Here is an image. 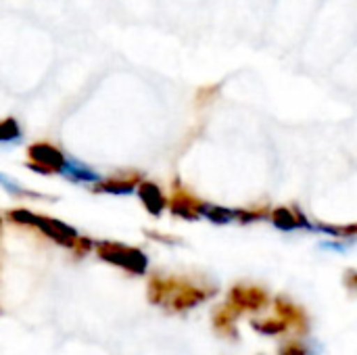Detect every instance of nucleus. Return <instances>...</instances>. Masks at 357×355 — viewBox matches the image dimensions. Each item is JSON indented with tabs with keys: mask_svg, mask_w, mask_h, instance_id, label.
<instances>
[{
	"mask_svg": "<svg viewBox=\"0 0 357 355\" xmlns=\"http://www.w3.org/2000/svg\"><path fill=\"white\" fill-rule=\"evenodd\" d=\"M199 213H201V218H205V220H209L213 224H220V226L236 222V209L213 205V203H205V201H201Z\"/></svg>",
	"mask_w": 357,
	"mask_h": 355,
	"instance_id": "obj_11",
	"label": "nucleus"
},
{
	"mask_svg": "<svg viewBox=\"0 0 357 355\" xmlns=\"http://www.w3.org/2000/svg\"><path fill=\"white\" fill-rule=\"evenodd\" d=\"M8 220H13L15 224H23V226L38 228L44 236H48L50 241H54L56 245L67 247V249H73L75 243H77V239H79V234L71 226H67V224H63L59 220H52V218L36 216L31 211H25V209H13V211H8Z\"/></svg>",
	"mask_w": 357,
	"mask_h": 355,
	"instance_id": "obj_2",
	"label": "nucleus"
},
{
	"mask_svg": "<svg viewBox=\"0 0 357 355\" xmlns=\"http://www.w3.org/2000/svg\"><path fill=\"white\" fill-rule=\"evenodd\" d=\"M278 355H316L312 354V349L307 345H301V343H284L280 345Z\"/></svg>",
	"mask_w": 357,
	"mask_h": 355,
	"instance_id": "obj_17",
	"label": "nucleus"
},
{
	"mask_svg": "<svg viewBox=\"0 0 357 355\" xmlns=\"http://www.w3.org/2000/svg\"><path fill=\"white\" fill-rule=\"evenodd\" d=\"M209 297V291L195 287L184 280L176 278H159L155 276L149 282V299L155 305L174 310V312H186L197 305H201Z\"/></svg>",
	"mask_w": 357,
	"mask_h": 355,
	"instance_id": "obj_1",
	"label": "nucleus"
},
{
	"mask_svg": "<svg viewBox=\"0 0 357 355\" xmlns=\"http://www.w3.org/2000/svg\"><path fill=\"white\" fill-rule=\"evenodd\" d=\"M270 218V207H251V209H236V222L238 224H253Z\"/></svg>",
	"mask_w": 357,
	"mask_h": 355,
	"instance_id": "obj_15",
	"label": "nucleus"
},
{
	"mask_svg": "<svg viewBox=\"0 0 357 355\" xmlns=\"http://www.w3.org/2000/svg\"><path fill=\"white\" fill-rule=\"evenodd\" d=\"M136 192H138L142 205L146 207V211L153 213L155 218H159L165 211L167 199H165V195L161 192V188L157 184H153V182H140L138 188H136Z\"/></svg>",
	"mask_w": 357,
	"mask_h": 355,
	"instance_id": "obj_10",
	"label": "nucleus"
},
{
	"mask_svg": "<svg viewBox=\"0 0 357 355\" xmlns=\"http://www.w3.org/2000/svg\"><path fill=\"white\" fill-rule=\"evenodd\" d=\"M142 182V176L136 172L130 174H121V176H113L109 180H100L98 186L94 188V192H109V195H134L138 184Z\"/></svg>",
	"mask_w": 357,
	"mask_h": 355,
	"instance_id": "obj_9",
	"label": "nucleus"
},
{
	"mask_svg": "<svg viewBox=\"0 0 357 355\" xmlns=\"http://www.w3.org/2000/svg\"><path fill=\"white\" fill-rule=\"evenodd\" d=\"M56 174H61L65 180H69L73 184H98L102 180V176L94 167L86 165V163H82V161H77L73 157H65L63 165L59 167Z\"/></svg>",
	"mask_w": 357,
	"mask_h": 355,
	"instance_id": "obj_7",
	"label": "nucleus"
},
{
	"mask_svg": "<svg viewBox=\"0 0 357 355\" xmlns=\"http://www.w3.org/2000/svg\"><path fill=\"white\" fill-rule=\"evenodd\" d=\"M174 190H176V192H174L172 201H167L172 213L178 216V218H182V220H188V222L199 220V218H201V213H199L201 201H199L197 197H192L190 192H186L182 186H176Z\"/></svg>",
	"mask_w": 357,
	"mask_h": 355,
	"instance_id": "obj_8",
	"label": "nucleus"
},
{
	"mask_svg": "<svg viewBox=\"0 0 357 355\" xmlns=\"http://www.w3.org/2000/svg\"><path fill=\"white\" fill-rule=\"evenodd\" d=\"M29 159H31L29 161L31 169H36L40 174H56L59 167L63 165L65 155L46 142H38L29 149Z\"/></svg>",
	"mask_w": 357,
	"mask_h": 355,
	"instance_id": "obj_6",
	"label": "nucleus"
},
{
	"mask_svg": "<svg viewBox=\"0 0 357 355\" xmlns=\"http://www.w3.org/2000/svg\"><path fill=\"white\" fill-rule=\"evenodd\" d=\"M343 282H345L347 291H351L354 295H357V270L349 268V270L345 272V276H343Z\"/></svg>",
	"mask_w": 357,
	"mask_h": 355,
	"instance_id": "obj_18",
	"label": "nucleus"
},
{
	"mask_svg": "<svg viewBox=\"0 0 357 355\" xmlns=\"http://www.w3.org/2000/svg\"><path fill=\"white\" fill-rule=\"evenodd\" d=\"M268 220L278 230H282V232H295V230H310V232H314V224L307 220V216L297 205L270 209V218Z\"/></svg>",
	"mask_w": 357,
	"mask_h": 355,
	"instance_id": "obj_5",
	"label": "nucleus"
},
{
	"mask_svg": "<svg viewBox=\"0 0 357 355\" xmlns=\"http://www.w3.org/2000/svg\"><path fill=\"white\" fill-rule=\"evenodd\" d=\"M230 305H234L238 312H259L268 305V293L259 287L249 285H236L230 289Z\"/></svg>",
	"mask_w": 357,
	"mask_h": 355,
	"instance_id": "obj_4",
	"label": "nucleus"
},
{
	"mask_svg": "<svg viewBox=\"0 0 357 355\" xmlns=\"http://www.w3.org/2000/svg\"><path fill=\"white\" fill-rule=\"evenodd\" d=\"M0 186H2L8 195H13V197H17V199H44V195L25 188L21 182L13 180V178L6 176V174H0Z\"/></svg>",
	"mask_w": 357,
	"mask_h": 355,
	"instance_id": "obj_13",
	"label": "nucleus"
},
{
	"mask_svg": "<svg viewBox=\"0 0 357 355\" xmlns=\"http://www.w3.org/2000/svg\"><path fill=\"white\" fill-rule=\"evenodd\" d=\"M19 140H21L19 126L13 119H4L0 123V142L6 144V142H19Z\"/></svg>",
	"mask_w": 357,
	"mask_h": 355,
	"instance_id": "obj_16",
	"label": "nucleus"
},
{
	"mask_svg": "<svg viewBox=\"0 0 357 355\" xmlns=\"http://www.w3.org/2000/svg\"><path fill=\"white\" fill-rule=\"evenodd\" d=\"M96 253L102 262L111 264V266H117L121 270H126L128 274H136V276H142L149 268V257L140 251V249H134V247H126V245H119V243H98L96 245Z\"/></svg>",
	"mask_w": 357,
	"mask_h": 355,
	"instance_id": "obj_3",
	"label": "nucleus"
},
{
	"mask_svg": "<svg viewBox=\"0 0 357 355\" xmlns=\"http://www.w3.org/2000/svg\"><path fill=\"white\" fill-rule=\"evenodd\" d=\"M0 224H2V220H0Z\"/></svg>",
	"mask_w": 357,
	"mask_h": 355,
	"instance_id": "obj_19",
	"label": "nucleus"
},
{
	"mask_svg": "<svg viewBox=\"0 0 357 355\" xmlns=\"http://www.w3.org/2000/svg\"><path fill=\"white\" fill-rule=\"evenodd\" d=\"M251 326L257 331V333H261V335H266V337H278V335H282V333H287L289 331V322L284 320V318H270V320H253L251 322Z\"/></svg>",
	"mask_w": 357,
	"mask_h": 355,
	"instance_id": "obj_14",
	"label": "nucleus"
},
{
	"mask_svg": "<svg viewBox=\"0 0 357 355\" xmlns=\"http://www.w3.org/2000/svg\"><path fill=\"white\" fill-rule=\"evenodd\" d=\"M314 232H322L326 236L339 239V241H356L357 239V222L354 224H314Z\"/></svg>",
	"mask_w": 357,
	"mask_h": 355,
	"instance_id": "obj_12",
	"label": "nucleus"
}]
</instances>
